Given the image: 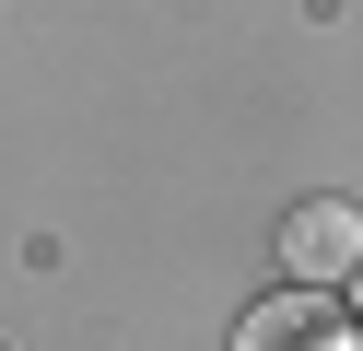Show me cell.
Returning <instances> with one entry per match:
<instances>
[{"instance_id": "obj_1", "label": "cell", "mask_w": 363, "mask_h": 351, "mask_svg": "<svg viewBox=\"0 0 363 351\" xmlns=\"http://www.w3.org/2000/svg\"><path fill=\"white\" fill-rule=\"evenodd\" d=\"M281 269H293V281H352V269H363V211H352V199H305V211L281 223Z\"/></svg>"}, {"instance_id": "obj_2", "label": "cell", "mask_w": 363, "mask_h": 351, "mask_svg": "<svg viewBox=\"0 0 363 351\" xmlns=\"http://www.w3.org/2000/svg\"><path fill=\"white\" fill-rule=\"evenodd\" d=\"M235 351H352V340L328 328V304H316V293H281V304H258V316L235 328Z\"/></svg>"}, {"instance_id": "obj_3", "label": "cell", "mask_w": 363, "mask_h": 351, "mask_svg": "<svg viewBox=\"0 0 363 351\" xmlns=\"http://www.w3.org/2000/svg\"><path fill=\"white\" fill-rule=\"evenodd\" d=\"M352 316H363V269H352Z\"/></svg>"}]
</instances>
